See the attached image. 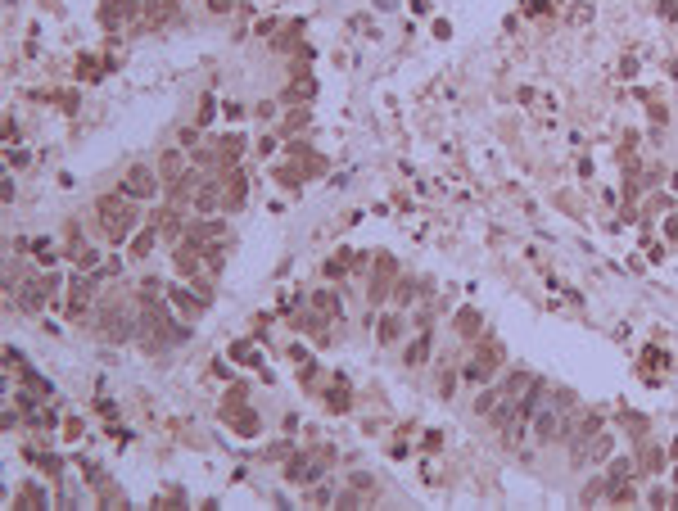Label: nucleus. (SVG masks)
<instances>
[{"mask_svg":"<svg viewBox=\"0 0 678 511\" xmlns=\"http://www.w3.org/2000/svg\"><path fill=\"white\" fill-rule=\"evenodd\" d=\"M326 402H330L335 412H344V407H348V394L344 389H330V394H326Z\"/></svg>","mask_w":678,"mask_h":511,"instance_id":"nucleus-23","label":"nucleus"},{"mask_svg":"<svg viewBox=\"0 0 678 511\" xmlns=\"http://www.w3.org/2000/svg\"><path fill=\"white\" fill-rule=\"evenodd\" d=\"M547 5H556V0H529V14H543Z\"/></svg>","mask_w":678,"mask_h":511,"instance_id":"nucleus-27","label":"nucleus"},{"mask_svg":"<svg viewBox=\"0 0 678 511\" xmlns=\"http://www.w3.org/2000/svg\"><path fill=\"white\" fill-rule=\"evenodd\" d=\"M185 172H190V168H185L181 150H168V154H163V159H159V177H163V181H168V185H172L177 177H185Z\"/></svg>","mask_w":678,"mask_h":511,"instance_id":"nucleus-10","label":"nucleus"},{"mask_svg":"<svg viewBox=\"0 0 678 511\" xmlns=\"http://www.w3.org/2000/svg\"><path fill=\"white\" fill-rule=\"evenodd\" d=\"M611 448H615V435L597 430V435H592V444H588V462H602V457H611Z\"/></svg>","mask_w":678,"mask_h":511,"instance_id":"nucleus-14","label":"nucleus"},{"mask_svg":"<svg viewBox=\"0 0 678 511\" xmlns=\"http://www.w3.org/2000/svg\"><path fill=\"white\" fill-rule=\"evenodd\" d=\"M425 358H430V330H420V335L407 344V367H420Z\"/></svg>","mask_w":678,"mask_h":511,"instance_id":"nucleus-13","label":"nucleus"},{"mask_svg":"<svg viewBox=\"0 0 678 511\" xmlns=\"http://www.w3.org/2000/svg\"><path fill=\"white\" fill-rule=\"evenodd\" d=\"M154 240H159V227H154V222H145V227L131 236V258H150Z\"/></svg>","mask_w":678,"mask_h":511,"instance_id":"nucleus-11","label":"nucleus"},{"mask_svg":"<svg viewBox=\"0 0 678 511\" xmlns=\"http://www.w3.org/2000/svg\"><path fill=\"white\" fill-rule=\"evenodd\" d=\"M646 507H669V489H665V484L646 489Z\"/></svg>","mask_w":678,"mask_h":511,"instance_id":"nucleus-22","label":"nucleus"},{"mask_svg":"<svg viewBox=\"0 0 678 511\" xmlns=\"http://www.w3.org/2000/svg\"><path fill=\"white\" fill-rule=\"evenodd\" d=\"M253 113H258V122H271V118H276V104H271V100H262Z\"/></svg>","mask_w":678,"mask_h":511,"instance_id":"nucleus-25","label":"nucleus"},{"mask_svg":"<svg viewBox=\"0 0 678 511\" xmlns=\"http://www.w3.org/2000/svg\"><path fill=\"white\" fill-rule=\"evenodd\" d=\"M398 335H403V317H394V313L380 317V339H385V344H394Z\"/></svg>","mask_w":678,"mask_h":511,"instance_id":"nucleus-16","label":"nucleus"},{"mask_svg":"<svg viewBox=\"0 0 678 511\" xmlns=\"http://www.w3.org/2000/svg\"><path fill=\"white\" fill-rule=\"evenodd\" d=\"M313 91H317V87H313V82H308V77H303V82H294V87H290V95H294V100H299V95L308 100V95H313Z\"/></svg>","mask_w":678,"mask_h":511,"instance_id":"nucleus-24","label":"nucleus"},{"mask_svg":"<svg viewBox=\"0 0 678 511\" xmlns=\"http://www.w3.org/2000/svg\"><path fill=\"white\" fill-rule=\"evenodd\" d=\"M457 330H462L466 339H475V335H479V313H475V308H466V313H457Z\"/></svg>","mask_w":678,"mask_h":511,"instance_id":"nucleus-15","label":"nucleus"},{"mask_svg":"<svg viewBox=\"0 0 678 511\" xmlns=\"http://www.w3.org/2000/svg\"><path fill=\"white\" fill-rule=\"evenodd\" d=\"M493 371H497V348L488 344L484 353H475V358H471V367H466L462 376H466V381H471V385H479V381H488Z\"/></svg>","mask_w":678,"mask_h":511,"instance_id":"nucleus-7","label":"nucleus"},{"mask_svg":"<svg viewBox=\"0 0 678 511\" xmlns=\"http://www.w3.org/2000/svg\"><path fill=\"white\" fill-rule=\"evenodd\" d=\"M68 290H73V294H68V317H82V313L91 308V294H95V281H82V276H77V281L68 285Z\"/></svg>","mask_w":678,"mask_h":511,"instance_id":"nucleus-8","label":"nucleus"},{"mask_svg":"<svg viewBox=\"0 0 678 511\" xmlns=\"http://www.w3.org/2000/svg\"><path fill=\"white\" fill-rule=\"evenodd\" d=\"M339 507L353 511V507H362V498H357V493H339Z\"/></svg>","mask_w":678,"mask_h":511,"instance_id":"nucleus-26","label":"nucleus"},{"mask_svg":"<svg viewBox=\"0 0 678 511\" xmlns=\"http://www.w3.org/2000/svg\"><path fill=\"white\" fill-rule=\"evenodd\" d=\"M95 213H100V231H104L113 245L131 240V231H136V208H131V195H100L95 199Z\"/></svg>","mask_w":678,"mask_h":511,"instance_id":"nucleus-1","label":"nucleus"},{"mask_svg":"<svg viewBox=\"0 0 678 511\" xmlns=\"http://www.w3.org/2000/svg\"><path fill=\"white\" fill-rule=\"evenodd\" d=\"M32 253H36V262H41V267H54V258H59L50 240H36V245H32Z\"/></svg>","mask_w":678,"mask_h":511,"instance_id":"nucleus-19","label":"nucleus"},{"mask_svg":"<svg viewBox=\"0 0 678 511\" xmlns=\"http://www.w3.org/2000/svg\"><path fill=\"white\" fill-rule=\"evenodd\" d=\"M172 304L181 308L185 317H199L213 299H208V290H199V294H190V285H172Z\"/></svg>","mask_w":678,"mask_h":511,"instance_id":"nucleus-6","label":"nucleus"},{"mask_svg":"<svg viewBox=\"0 0 678 511\" xmlns=\"http://www.w3.org/2000/svg\"><path fill=\"white\" fill-rule=\"evenodd\" d=\"M131 14H136V0H104L100 19H104V27H122Z\"/></svg>","mask_w":678,"mask_h":511,"instance_id":"nucleus-9","label":"nucleus"},{"mask_svg":"<svg viewBox=\"0 0 678 511\" xmlns=\"http://www.w3.org/2000/svg\"><path fill=\"white\" fill-rule=\"evenodd\" d=\"M208 5H213V10H226V5H231V0H208Z\"/></svg>","mask_w":678,"mask_h":511,"instance_id":"nucleus-28","label":"nucleus"},{"mask_svg":"<svg viewBox=\"0 0 678 511\" xmlns=\"http://www.w3.org/2000/svg\"><path fill=\"white\" fill-rule=\"evenodd\" d=\"M317 308H321V313H335V317H344V308H339V294H317Z\"/></svg>","mask_w":678,"mask_h":511,"instance_id":"nucleus-21","label":"nucleus"},{"mask_svg":"<svg viewBox=\"0 0 678 511\" xmlns=\"http://www.w3.org/2000/svg\"><path fill=\"white\" fill-rule=\"evenodd\" d=\"M222 190H226V213H240V208H245V199H249V181H245V172H236V168H231V177H226L222 181Z\"/></svg>","mask_w":678,"mask_h":511,"instance_id":"nucleus-5","label":"nucleus"},{"mask_svg":"<svg viewBox=\"0 0 678 511\" xmlns=\"http://www.w3.org/2000/svg\"><path fill=\"white\" fill-rule=\"evenodd\" d=\"M240 150H245V141H240V136H226V141H217V163H222V168H236Z\"/></svg>","mask_w":678,"mask_h":511,"instance_id":"nucleus-12","label":"nucleus"},{"mask_svg":"<svg viewBox=\"0 0 678 511\" xmlns=\"http://www.w3.org/2000/svg\"><path fill=\"white\" fill-rule=\"evenodd\" d=\"M497 402H502V394H497V389H484V394H479V398H475V412L493 416V407H497Z\"/></svg>","mask_w":678,"mask_h":511,"instance_id":"nucleus-18","label":"nucleus"},{"mask_svg":"<svg viewBox=\"0 0 678 511\" xmlns=\"http://www.w3.org/2000/svg\"><path fill=\"white\" fill-rule=\"evenodd\" d=\"M637 466H646V470H651V475H660V470H665V453H660V448H646V453H642V462H637Z\"/></svg>","mask_w":678,"mask_h":511,"instance_id":"nucleus-17","label":"nucleus"},{"mask_svg":"<svg viewBox=\"0 0 678 511\" xmlns=\"http://www.w3.org/2000/svg\"><path fill=\"white\" fill-rule=\"evenodd\" d=\"M32 502H45V493H41V489H32V484H23L19 498H14V507H32Z\"/></svg>","mask_w":678,"mask_h":511,"instance_id":"nucleus-20","label":"nucleus"},{"mask_svg":"<svg viewBox=\"0 0 678 511\" xmlns=\"http://www.w3.org/2000/svg\"><path fill=\"white\" fill-rule=\"evenodd\" d=\"M321 462H326V457H321ZM321 462H313L308 453L290 457V462H285V479H290V484H313V479H321Z\"/></svg>","mask_w":678,"mask_h":511,"instance_id":"nucleus-4","label":"nucleus"},{"mask_svg":"<svg viewBox=\"0 0 678 511\" xmlns=\"http://www.w3.org/2000/svg\"><path fill=\"white\" fill-rule=\"evenodd\" d=\"M222 204H226L222 181H204V177H199V185H194V195H190V208L204 218V213H213V208H222Z\"/></svg>","mask_w":678,"mask_h":511,"instance_id":"nucleus-3","label":"nucleus"},{"mask_svg":"<svg viewBox=\"0 0 678 511\" xmlns=\"http://www.w3.org/2000/svg\"><path fill=\"white\" fill-rule=\"evenodd\" d=\"M163 190V177H159V168H150V163H136V168H127V181H122V195H131L140 204V199H154Z\"/></svg>","mask_w":678,"mask_h":511,"instance_id":"nucleus-2","label":"nucleus"}]
</instances>
